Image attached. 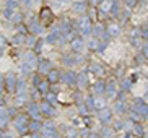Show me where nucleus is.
<instances>
[{
	"instance_id": "obj_1",
	"label": "nucleus",
	"mask_w": 148,
	"mask_h": 138,
	"mask_svg": "<svg viewBox=\"0 0 148 138\" xmlns=\"http://www.w3.org/2000/svg\"><path fill=\"white\" fill-rule=\"evenodd\" d=\"M39 20L44 23V25H51V23L54 21V15H52V12H51V8L44 7V8L41 10V13H39Z\"/></svg>"
}]
</instances>
